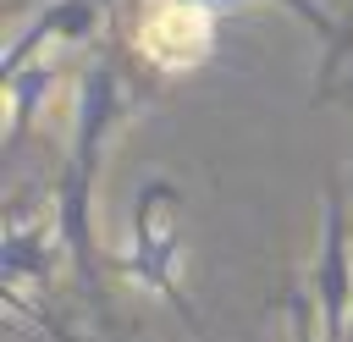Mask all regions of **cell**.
<instances>
[{
    "mask_svg": "<svg viewBox=\"0 0 353 342\" xmlns=\"http://www.w3.org/2000/svg\"><path fill=\"white\" fill-rule=\"evenodd\" d=\"M138 105H143V88L127 77V50L116 39L77 77V94H72V154H66V165L55 177V232H61L66 265L77 276V292L99 314L105 336H121V331H116V314H110V298H105V259H99V237H94V188H99L105 149H110L116 127Z\"/></svg>",
    "mask_w": 353,
    "mask_h": 342,
    "instance_id": "obj_1",
    "label": "cell"
},
{
    "mask_svg": "<svg viewBox=\"0 0 353 342\" xmlns=\"http://www.w3.org/2000/svg\"><path fill=\"white\" fill-rule=\"evenodd\" d=\"M176 204H182V188H176L171 177H143V182L132 188V199H127V237H121V248H116V270H121L132 287L165 298V303L199 331V309L188 303L182 276H176V270H182Z\"/></svg>",
    "mask_w": 353,
    "mask_h": 342,
    "instance_id": "obj_2",
    "label": "cell"
},
{
    "mask_svg": "<svg viewBox=\"0 0 353 342\" xmlns=\"http://www.w3.org/2000/svg\"><path fill=\"white\" fill-rule=\"evenodd\" d=\"M237 0H138L132 6V50L149 72L188 77L215 55L221 22Z\"/></svg>",
    "mask_w": 353,
    "mask_h": 342,
    "instance_id": "obj_3",
    "label": "cell"
},
{
    "mask_svg": "<svg viewBox=\"0 0 353 342\" xmlns=\"http://www.w3.org/2000/svg\"><path fill=\"white\" fill-rule=\"evenodd\" d=\"M309 298L320 309L325 342H347V320H353V226L342 215L336 182H325V204H320V248H314V265H309Z\"/></svg>",
    "mask_w": 353,
    "mask_h": 342,
    "instance_id": "obj_4",
    "label": "cell"
},
{
    "mask_svg": "<svg viewBox=\"0 0 353 342\" xmlns=\"http://www.w3.org/2000/svg\"><path fill=\"white\" fill-rule=\"evenodd\" d=\"M0 259H6V303H22L28 292L33 298L50 292L55 265L66 259L55 221L50 226H33V221H22V210H11V221H6V254Z\"/></svg>",
    "mask_w": 353,
    "mask_h": 342,
    "instance_id": "obj_5",
    "label": "cell"
},
{
    "mask_svg": "<svg viewBox=\"0 0 353 342\" xmlns=\"http://www.w3.org/2000/svg\"><path fill=\"white\" fill-rule=\"evenodd\" d=\"M50 88H55V66H50L44 55L6 77V154H17V149H22L28 121L39 116V105H44V94H50Z\"/></svg>",
    "mask_w": 353,
    "mask_h": 342,
    "instance_id": "obj_6",
    "label": "cell"
},
{
    "mask_svg": "<svg viewBox=\"0 0 353 342\" xmlns=\"http://www.w3.org/2000/svg\"><path fill=\"white\" fill-rule=\"evenodd\" d=\"M276 6L314 28V39L325 44V88H331V77H336V72H342V61H347V28H336V22H331V11H325V6H314V0H276Z\"/></svg>",
    "mask_w": 353,
    "mask_h": 342,
    "instance_id": "obj_7",
    "label": "cell"
},
{
    "mask_svg": "<svg viewBox=\"0 0 353 342\" xmlns=\"http://www.w3.org/2000/svg\"><path fill=\"white\" fill-rule=\"evenodd\" d=\"M281 309H287V342H325L320 331V309L309 298V287H281Z\"/></svg>",
    "mask_w": 353,
    "mask_h": 342,
    "instance_id": "obj_8",
    "label": "cell"
},
{
    "mask_svg": "<svg viewBox=\"0 0 353 342\" xmlns=\"http://www.w3.org/2000/svg\"><path fill=\"white\" fill-rule=\"evenodd\" d=\"M347 55H353V22H347Z\"/></svg>",
    "mask_w": 353,
    "mask_h": 342,
    "instance_id": "obj_9",
    "label": "cell"
},
{
    "mask_svg": "<svg viewBox=\"0 0 353 342\" xmlns=\"http://www.w3.org/2000/svg\"><path fill=\"white\" fill-rule=\"evenodd\" d=\"M347 342H353V320H347Z\"/></svg>",
    "mask_w": 353,
    "mask_h": 342,
    "instance_id": "obj_10",
    "label": "cell"
},
{
    "mask_svg": "<svg viewBox=\"0 0 353 342\" xmlns=\"http://www.w3.org/2000/svg\"><path fill=\"white\" fill-rule=\"evenodd\" d=\"M105 342H127V336H105Z\"/></svg>",
    "mask_w": 353,
    "mask_h": 342,
    "instance_id": "obj_11",
    "label": "cell"
}]
</instances>
